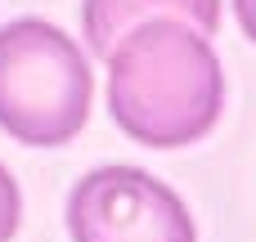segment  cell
<instances>
[{
	"label": "cell",
	"mask_w": 256,
	"mask_h": 242,
	"mask_svg": "<svg viewBox=\"0 0 256 242\" xmlns=\"http://www.w3.org/2000/svg\"><path fill=\"white\" fill-rule=\"evenodd\" d=\"M108 58V112L144 148H184L216 130L225 67L207 36L180 18H144L117 36Z\"/></svg>",
	"instance_id": "obj_1"
},
{
	"label": "cell",
	"mask_w": 256,
	"mask_h": 242,
	"mask_svg": "<svg viewBox=\"0 0 256 242\" xmlns=\"http://www.w3.org/2000/svg\"><path fill=\"white\" fill-rule=\"evenodd\" d=\"M90 99L94 76L72 36L40 18L0 27V130L27 148H58L90 121Z\"/></svg>",
	"instance_id": "obj_2"
},
{
	"label": "cell",
	"mask_w": 256,
	"mask_h": 242,
	"mask_svg": "<svg viewBox=\"0 0 256 242\" xmlns=\"http://www.w3.org/2000/svg\"><path fill=\"white\" fill-rule=\"evenodd\" d=\"M234 13H238V27L256 40V0H234Z\"/></svg>",
	"instance_id": "obj_6"
},
{
	"label": "cell",
	"mask_w": 256,
	"mask_h": 242,
	"mask_svg": "<svg viewBox=\"0 0 256 242\" xmlns=\"http://www.w3.org/2000/svg\"><path fill=\"white\" fill-rule=\"evenodd\" d=\"M180 18L198 36H216L220 27V0H86V40L104 58L122 31H130L144 18Z\"/></svg>",
	"instance_id": "obj_4"
},
{
	"label": "cell",
	"mask_w": 256,
	"mask_h": 242,
	"mask_svg": "<svg viewBox=\"0 0 256 242\" xmlns=\"http://www.w3.org/2000/svg\"><path fill=\"white\" fill-rule=\"evenodd\" d=\"M72 242H198L176 189L140 166H99L68 193Z\"/></svg>",
	"instance_id": "obj_3"
},
{
	"label": "cell",
	"mask_w": 256,
	"mask_h": 242,
	"mask_svg": "<svg viewBox=\"0 0 256 242\" xmlns=\"http://www.w3.org/2000/svg\"><path fill=\"white\" fill-rule=\"evenodd\" d=\"M18 220H22V193H18L14 175L0 166V242H14Z\"/></svg>",
	"instance_id": "obj_5"
}]
</instances>
